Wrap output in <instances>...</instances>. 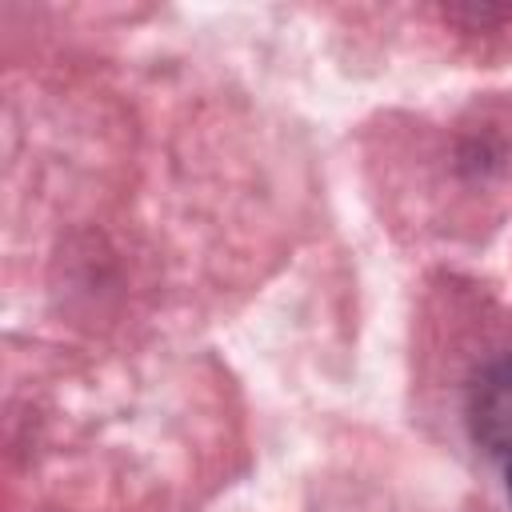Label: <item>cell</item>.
I'll return each mask as SVG.
<instances>
[{"label": "cell", "instance_id": "6da1fadb", "mask_svg": "<svg viewBox=\"0 0 512 512\" xmlns=\"http://www.w3.org/2000/svg\"><path fill=\"white\" fill-rule=\"evenodd\" d=\"M476 432L488 448L512 452V360L492 368L476 388Z\"/></svg>", "mask_w": 512, "mask_h": 512}, {"label": "cell", "instance_id": "7a4b0ae2", "mask_svg": "<svg viewBox=\"0 0 512 512\" xmlns=\"http://www.w3.org/2000/svg\"><path fill=\"white\" fill-rule=\"evenodd\" d=\"M508 492H512V468H508Z\"/></svg>", "mask_w": 512, "mask_h": 512}]
</instances>
